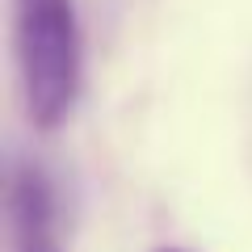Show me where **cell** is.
Instances as JSON below:
<instances>
[{
    "mask_svg": "<svg viewBox=\"0 0 252 252\" xmlns=\"http://www.w3.org/2000/svg\"><path fill=\"white\" fill-rule=\"evenodd\" d=\"M17 72L38 126H59L80 89V34L72 0H17Z\"/></svg>",
    "mask_w": 252,
    "mask_h": 252,
    "instance_id": "1",
    "label": "cell"
},
{
    "mask_svg": "<svg viewBox=\"0 0 252 252\" xmlns=\"http://www.w3.org/2000/svg\"><path fill=\"white\" fill-rule=\"evenodd\" d=\"M9 219H13V252H63L55 240V206L51 185L34 164L13 168L9 181Z\"/></svg>",
    "mask_w": 252,
    "mask_h": 252,
    "instance_id": "2",
    "label": "cell"
},
{
    "mask_svg": "<svg viewBox=\"0 0 252 252\" xmlns=\"http://www.w3.org/2000/svg\"><path fill=\"white\" fill-rule=\"evenodd\" d=\"M156 252H189V248H156Z\"/></svg>",
    "mask_w": 252,
    "mask_h": 252,
    "instance_id": "3",
    "label": "cell"
}]
</instances>
